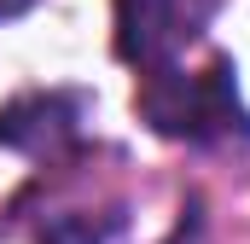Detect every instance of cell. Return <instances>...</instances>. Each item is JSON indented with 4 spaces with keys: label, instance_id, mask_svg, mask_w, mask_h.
<instances>
[{
    "label": "cell",
    "instance_id": "6da1fadb",
    "mask_svg": "<svg viewBox=\"0 0 250 244\" xmlns=\"http://www.w3.org/2000/svg\"><path fill=\"white\" fill-rule=\"evenodd\" d=\"M134 111L151 134L181 140L198 151H245L250 145V105L239 99V64L227 53H209L204 64H169L140 76Z\"/></svg>",
    "mask_w": 250,
    "mask_h": 244
},
{
    "label": "cell",
    "instance_id": "8992f818",
    "mask_svg": "<svg viewBox=\"0 0 250 244\" xmlns=\"http://www.w3.org/2000/svg\"><path fill=\"white\" fill-rule=\"evenodd\" d=\"M35 0H0V23H12V18H23Z\"/></svg>",
    "mask_w": 250,
    "mask_h": 244
},
{
    "label": "cell",
    "instance_id": "277c9868",
    "mask_svg": "<svg viewBox=\"0 0 250 244\" xmlns=\"http://www.w3.org/2000/svg\"><path fill=\"white\" fill-rule=\"evenodd\" d=\"M128 227V203L123 198H47L41 221H35V244H111Z\"/></svg>",
    "mask_w": 250,
    "mask_h": 244
},
{
    "label": "cell",
    "instance_id": "7a4b0ae2",
    "mask_svg": "<svg viewBox=\"0 0 250 244\" xmlns=\"http://www.w3.org/2000/svg\"><path fill=\"white\" fill-rule=\"evenodd\" d=\"M221 0H117V59L140 76L169 70L204 41Z\"/></svg>",
    "mask_w": 250,
    "mask_h": 244
},
{
    "label": "cell",
    "instance_id": "5b68a950",
    "mask_svg": "<svg viewBox=\"0 0 250 244\" xmlns=\"http://www.w3.org/2000/svg\"><path fill=\"white\" fill-rule=\"evenodd\" d=\"M198 239H204V221H198V209H192L187 221L175 227V239H169V244H198Z\"/></svg>",
    "mask_w": 250,
    "mask_h": 244
},
{
    "label": "cell",
    "instance_id": "3957f363",
    "mask_svg": "<svg viewBox=\"0 0 250 244\" xmlns=\"http://www.w3.org/2000/svg\"><path fill=\"white\" fill-rule=\"evenodd\" d=\"M93 99L82 87H29L12 105H0V145L35 157V163H64L82 151V128H87Z\"/></svg>",
    "mask_w": 250,
    "mask_h": 244
}]
</instances>
